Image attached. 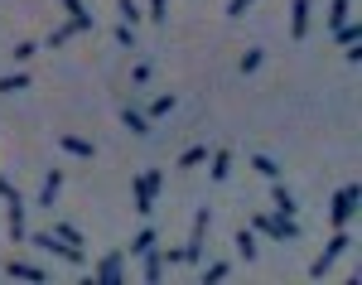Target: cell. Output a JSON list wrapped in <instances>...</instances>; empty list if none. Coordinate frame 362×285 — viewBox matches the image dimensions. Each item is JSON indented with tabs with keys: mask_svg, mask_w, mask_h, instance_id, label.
Returning a JSON list of instances; mask_svg holds the SVG:
<instances>
[{
	"mask_svg": "<svg viewBox=\"0 0 362 285\" xmlns=\"http://www.w3.org/2000/svg\"><path fill=\"white\" fill-rule=\"evenodd\" d=\"M63 10H68V24H73V34H88L92 29V15L83 0H63Z\"/></svg>",
	"mask_w": 362,
	"mask_h": 285,
	"instance_id": "cell-12",
	"label": "cell"
},
{
	"mask_svg": "<svg viewBox=\"0 0 362 285\" xmlns=\"http://www.w3.org/2000/svg\"><path fill=\"white\" fill-rule=\"evenodd\" d=\"M256 252H261V247H256V232H252V227L237 232V256H242V261H256Z\"/></svg>",
	"mask_w": 362,
	"mask_h": 285,
	"instance_id": "cell-18",
	"label": "cell"
},
{
	"mask_svg": "<svg viewBox=\"0 0 362 285\" xmlns=\"http://www.w3.org/2000/svg\"><path fill=\"white\" fill-rule=\"evenodd\" d=\"M126 276V252H111V256H101V266H97V281L101 285H121Z\"/></svg>",
	"mask_w": 362,
	"mask_h": 285,
	"instance_id": "cell-8",
	"label": "cell"
},
{
	"mask_svg": "<svg viewBox=\"0 0 362 285\" xmlns=\"http://www.w3.org/2000/svg\"><path fill=\"white\" fill-rule=\"evenodd\" d=\"M5 276H15V281H34V285L49 281V271L34 266V261H5Z\"/></svg>",
	"mask_w": 362,
	"mask_h": 285,
	"instance_id": "cell-10",
	"label": "cell"
},
{
	"mask_svg": "<svg viewBox=\"0 0 362 285\" xmlns=\"http://www.w3.org/2000/svg\"><path fill=\"white\" fill-rule=\"evenodd\" d=\"M150 247H160V232H155V222H150V218H145V227H140V232H135V242H131V247H126V252H135V256H145V252H150Z\"/></svg>",
	"mask_w": 362,
	"mask_h": 285,
	"instance_id": "cell-13",
	"label": "cell"
},
{
	"mask_svg": "<svg viewBox=\"0 0 362 285\" xmlns=\"http://www.w3.org/2000/svg\"><path fill=\"white\" fill-rule=\"evenodd\" d=\"M160 271H165V261H160V247H150V252H145V285H160Z\"/></svg>",
	"mask_w": 362,
	"mask_h": 285,
	"instance_id": "cell-19",
	"label": "cell"
},
{
	"mask_svg": "<svg viewBox=\"0 0 362 285\" xmlns=\"http://www.w3.org/2000/svg\"><path fill=\"white\" fill-rule=\"evenodd\" d=\"M208 165H213L208 174L222 184V179H227V170H232V150H213V155H208Z\"/></svg>",
	"mask_w": 362,
	"mask_h": 285,
	"instance_id": "cell-17",
	"label": "cell"
},
{
	"mask_svg": "<svg viewBox=\"0 0 362 285\" xmlns=\"http://www.w3.org/2000/svg\"><path fill=\"white\" fill-rule=\"evenodd\" d=\"M34 247H44V252H54V256H63V261H73V266H83L88 256H83V247H73V242H63V237H54V232H34Z\"/></svg>",
	"mask_w": 362,
	"mask_h": 285,
	"instance_id": "cell-6",
	"label": "cell"
},
{
	"mask_svg": "<svg viewBox=\"0 0 362 285\" xmlns=\"http://www.w3.org/2000/svg\"><path fill=\"white\" fill-rule=\"evenodd\" d=\"M309 15H314V5H309V0H290V34H295V39H304V34H309Z\"/></svg>",
	"mask_w": 362,
	"mask_h": 285,
	"instance_id": "cell-9",
	"label": "cell"
},
{
	"mask_svg": "<svg viewBox=\"0 0 362 285\" xmlns=\"http://www.w3.org/2000/svg\"><path fill=\"white\" fill-rule=\"evenodd\" d=\"M170 111H174V97L165 92V97H155V101H150V116H170Z\"/></svg>",
	"mask_w": 362,
	"mask_h": 285,
	"instance_id": "cell-29",
	"label": "cell"
},
{
	"mask_svg": "<svg viewBox=\"0 0 362 285\" xmlns=\"http://www.w3.org/2000/svg\"><path fill=\"white\" fill-rule=\"evenodd\" d=\"M68 39H73V24H63V29H54V34H49V49H63Z\"/></svg>",
	"mask_w": 362,
	"mask_h": 285,
	"instance_id": "cell-30",
	"label": "cell"
},
{
	"mask_svg": "<svg viewBox=\"0 0 362 285\" xmlns=\"http://www.w3.org/2000/svg\"><path fill=\"white\" fill-rule=\"evenodd\" d=\"M343 19H353V0H334V5H329V24L338 29Z\"/></svg>",
	"mask_w": 362,
	"mask_h": 285,
	"instance_id": "cell-23",
	"label": "cell"
},
{
	"mask_svg": "<svg viewBox=\"0 0 362 285\" xmlns=\"http://www.w3.org/2000/svg\"><path fill=\"white\" fill-rule=\"evenodd\" d=\"M116 15H121V24H131V29H135V24H140V19H145V15H140V5H135V0H116Z\"/></svg>",
	"mask_w": 362,
	"mask_h": 285,
	"instance_id": "cell-21",
	"label": "cell"
},
{
	"mask_svg": "<svg viewBox=\"0 0 362 285\" xmlns=\"http://www.w3.org/2000/svg\"><path fill=\"white\" fill-rule=\"evenodd\" d=\"M34 54H39V44H34V39H19V44L10 49V58H15V63H34Z\"/></svg>",
	"mask_w": 362,
	"mask_h": 285,
	"instance_id": "cell-22",
	"label": "cell"
},
{
	"mask_svg": "<svg viewBox=\"0 0 362 285\" xmlns=\"http://www.w3.org/2000/svg\"><path fill=\"white\" fill-rule=\"evenodd\" d=\"M135 213L140 218H150V208H155V193H160V170H140L135 174Z\"/></svg>",
	"mask_w": 362,
	"mask_h": 285,
	"instance_id": "cell-3",
	"label": "cell"
},
{
	"mask_svg": "<svg viewBox=\"0 0 362 285\" xmlns=\"http://www.w3.org/2000/svg\"><path fill=\"white\" fill-rule=\"evenodd\" d=\"M54 237H63V242L83 247V227H73V222H58V232H54Z\"/></svg>",
	"mask_w": 362,
	"mask_h": 285,
	"instance_id": "cell-28",
	"label": "cell"
},
{
	"mask_svg": "<svg viewBox=\"0 0 362 285\" xmlns=\"http://www.w3.org/2000/svg\"><path fill=\"white\" fill-rule=\"evenodd\" d=\"M348 247H353V232H348V227H334V237H329L324 256H319V261L309 266V276H314V281H324V276H329V266H334V261H338V256H343Z\"/></svg>",
	"mask_w": 362,
	"mask_h": 285,
	"instance_id": "cell-1",
	"label": "cell"
},
{
	"mask_svg": "<svg viewBox=\"0 0 362 285\" xmlns=\"http://www.w3.org/2000/svg\"><path fill=\"white\" fill-rule=\"evenodd\" d=\"M252 232H266V237H280V242H295V237H299V222H295V218H280V213H256V218H252Z\"/></svg>",
	"mask_w": 362,
	"mask_h": 285,
	"instance_id": "cell-2",
	"label": "cell"
},
{
	"mask_svg": "<svg viewBox=\"0 0 362 285\" xmlns=\"http://www.w3.org/2000/svg\"><path fill=\"white\" fill-rule=\"evenodd\" d=\"M150 19H155V24L165 19V0H150Z\"/></svg>",
	"mask_w": 362,
	"mask_h": 285,
	"instance_id": "cell-32",
	"label": "cell"
},
{
	"mask_svg": "<svg viewBox=\"0 0 362 285\" xmlns=\"http://www.w3.org/2000/svg\"><path fill=\"white\" fill-rule=\"evenodd\" d=\"M353 213H358V184H343V189L334 193L329 222H334V227H348V222H353Z\"/></svg>",
	"mask_w": 362,
	"mask_h": 285,
	"instance_id": "cell-4",
	"label": "cell"
},
{
	"mask_svg": "<svg viewBox=\"0 0 362 285\" xmlns=\"http://www.w3.org/2000/svg\"><path fill=\"white\" fill-rule=\"evenodd\" d=\"M29 88V73H5L0 78V92H24Z\"/></svg>",
	"mask_w": 362,
	"mask_h": 285,
	"instance_id": "cell-24",
	"label": "cell"
},
{
	"mask_svg": "<svg viewBox=\"0 0 362 285\" xmlns=\"http://www.w3.org/2000/svg\"><path fill=\"white\" fill-rule=\"evenodd\" d=\"M24 198L19 193H5V232H10V242H24L29 237V227H24Z\"/></svg>",
	"mask_w": 362,
	"mask_h": 285,
	"instance_id": "cell-5",
	"label": "cell"
},
{
	"mask_svg": "<svg viewBox=\"0 0 362 285\" xmlns=\"http://www.w3.org/2000/svg\"><path fill=\"white\" fill-rule=\"evenodd\" d=\"M58 189H63V170H49V174H44V189H39V208H54Z\"/></svg>",
	"mask_w": 362,
	"mask_h": 285,
	"instance_id": "cell-14",
	"label": "cell"
},
{
	"mask_svg": "<svg viewBox=\"0 0 362 285\" xmlns=\"http://www.w3.org/2000/svg\"><path fill=\"white\" fill-rule=\"evenodd\" d=\"M5 193H15V189H10V179H5V174H0V198H5Z\"/></svg>",
	"mask_w": 362,
	"mask_h": 285,
	"instance_id": "cell-33",
	"label": "cell"
},
{
	"mask_svg": "<svg viewBox=\"0 0 362 285\" xmlns=\"http://www.w3.org/2000/svg\"><path fill=\"white\" fill-rule=\"evenodd\" d=\"M227 271H232V261H213V266H203V285H217Z\"/></svg>",
	"mask_w": 362,
	"mask_h": 285,
	"instance_id": "cell-26",
	"label": "cell"
},
{
	"mask_svg": "<svg viewBox=\"0 0 362 285\" xmlns=\"http://www.w3.org/2000/svg\"><path fill=\"white\" fill-rule=\"evenodd\" d=\"M208 218H213L208 208H198V213H193V237H188V247H183V252H188V266H198V256H203V232H208Z\"/></svg>",
	"mask_w": 362,
	"mask_h": 285,
	"instance_id": "cell-7",
	"label": "cell"
},
{
	"mask_svg": "<svg viewBox=\"0 0 362 285\" xmlns=\"http://www.w3.org/2000/svg\"><path fill=\"white\" fill-rule=\"evenodd\" d=\"M271 213H280V218H295V213H299V208H295V198H290V189H285V184H280V179H271Z\"/></svg>",
	"mask_w": 362,
	"mask_h": 285,
	"instance_id": "cell-11",
	"label": "cell"
},
{
	"mask_svg": "<svg viewBox=\"0 0 362 285\" xmlns=\"http://www.w3.org/2000/svg\"><path fill=\"white\" fill-rule=\"evenodd\" d=\"M179 165H183V170H193V165H208V150H203V145H188V150L179 155Z\"/></svg>",
	"mask_w": 362,
	"mask_h": 285,
	"instance_id": "cell-25",
	"label": "cell"
},
{
	"mask_svg": "<svg viewBox=\"0 0 362 285\" xmlns=\"http://www.w3.org/2000/svg\"><path fill=\"white\" fill-rule=\"evenodd\" d=\"M261 63H266V49H247L242 54V73H256Z\"/></svg>",
	"mask_w": 362,
	"mask_h": 285,
	"instance_id": "cell-27",
	"label": "cell"
},
{
	"mask_svg": "<svg viewBox=\"0 0 362 285\" xmlns=\"http://www.w3.org/2000/svg\"><path fill=\"white\" fill-rule=\"evenodd\" d=\"M252 10V0H227V19H242Z\"/></svg>",
	"mask_w": 362,
	"mask_h": 285,
	"instance_id": "cell-31",
	"label": "cell"
},
{
	"mask_svg": "<svg viewBox=\"0 0 362 285\" xmlns=\"http://www.w3.org/2000/svg\"><path fill=\"white\" fill-rule=\"evenodd\" d=\"M121 126H126L131 136H150V121H145L135 106H121Z\"/></svg>",
	"mask_w": 362,
	"mask_h": 285,
	"instance_id": "cell-16",
	"label": "cell"
},
{
	"mask_svg": "<svg viewBox=\"0 0 362 285\" xmlns=\"http://www.w3.org/2000/svg\"><path fill=\"white\" fill-rule=\"evenodd\" d=\"M252 170H261V179H280V165H275L266 150H256V155H252Z\"/></svg>",
	"mask_w": 362,
	"mask_h": 285,
	"instance_id": "cell-20",
	"label": "cell"
},
{
	"mask_svg": "<svg viewBox=\"0 0 362 285\" xmlns=\"http://www.w3.org/2000/svg\"><path fill=\"white\" fill-rule=\"evenodd\" d=\"M58 145H63L68 155H78V160H92V155H97V150H92V140H83V136H73V131H68V136H58Z\"/></svg>",
	"mask_w": 362,
	"mask_h": 285,
	"instance_id": "cell-15",
	"label": "cell"
}]
</instances>
